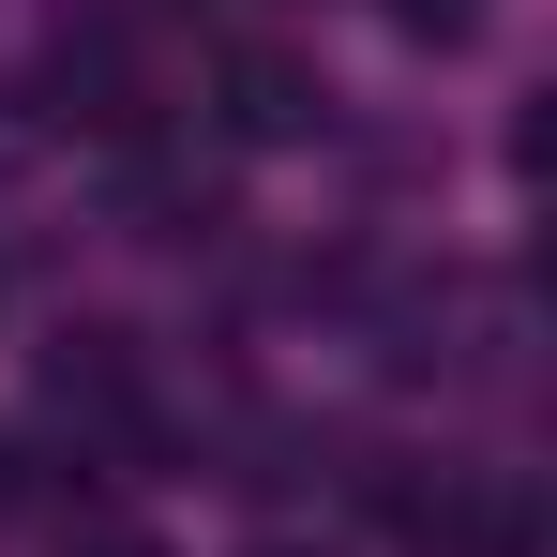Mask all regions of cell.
Instances as JSON below:
<instances>
[{
    "label": "cell",
    "mask_w": 557,
    "mask_h": 557,
    "mask_svg": "<svg viewBox=\"0 0 557 557\" xmlns=\"http://www.w3.org/2000/svg\"><path fill=\"white\" fill-rule=\"evenodd\" d=\"M422 543H437V557H543V497H528V467H437Z\"/></svg>",
    "instance_id": "obj_2"
},
{
    "label": "cell",
    "mask_w": 557,
    "mask_h": 557,
    "mask_svg": "<svg viewBox=\"0 0 557 557\" xmlns=\"http://www.w3.org/2000/svg\"><path fill=\"white\" fill-rule=\"evenodd\" d=\"M76 557H151V543H136V528H76Z\"/></svg>",
    "instance_id": "obj_6"
},
{
    "label": "cell",
    "mask_w": 557,
    "mask_h": 557,
    "mask_svg": "<svg viewBox=\"0 0 557 557\" xmlns=\"http://www.w3.org/2000/svg\"><path fill=\"white\" fill-rule=\"evenodd\" d=\"M46 121H61V136H151L136 46H121V30H61V46H46Z\"/></svg>",
    "instance_id": "obj_1"
},
{
    "label": "cell",
    "mask_w": 557,
    "mask_h": 557,
    "mask_svg": "<svg viewBox=\"0 0 557 557\" xmlns=\"http://www.w3.org/2000/svg\"><path fill=\"white\" fill-rule=\"evenodd\" d=\"M211 91H226V136H257V151L317 136V106H332L301 61H286V46H226V76H211Z\"/></svg>",
    "instance_id": "obj_3"
},
{
    "label": "cell",
    "mask_w": 557,
    "mask_h": 557,
    "mask_svg": "<svg viewBox=\"0 0 557 557\" xmlns=\"http://www.w3.org/2000/svg\"><path fill=\"white\" fill-rule=\"evenodd\" d=\"M0 512H30V453L15 437H0Z\"/></svg>",
    "instance_id": "obj_5"
},
{
    "label": "cell",
    "mask_w": 557,
    "mask_h": 557,
    "mask_svg": "<svg viewBox=\"0 0 557 557\" xmlns=\"http://www.w3.org/2000/svg\"><path fill=\"white\" fill-rule=\"evenodd\" d=\"M376 15H392L407 46H467V30H482V0H376Z\"/></svg>",
    "instance_id": "obj_4"
}]
</instances>
